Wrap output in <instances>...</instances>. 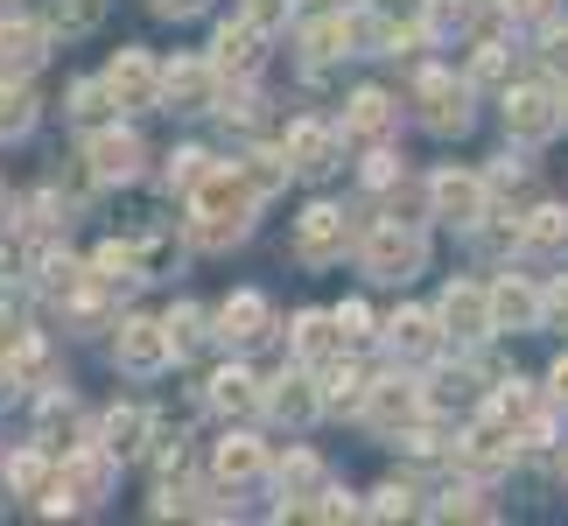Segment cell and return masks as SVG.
I'll return each instance as SVG.
<instances>
[{"instance_id": "cell-1", "label": "cell", "mask_w": 568, "mask_h": 526, "mask_svg": "<svg viewBox=\"0 0 568 526\" xmlns=\"http://www.w3.org/2000/svg\"><path fill=\"white\" fill-rule=\"evenodd\" d=\"M253 204H260L253 175L211 162V175L190 190V239H196V246H232V239H246Z\"/></svg>"}, {"instance_id": "cell-2", "label": "cell", "mask_w": 568, "mask_h": 526, "mask_svg": "<svg viewBox=\"0 0 568 526\" xmlns=\"http://www.w3.org/2000/svg\"><path fill=\"white\" fill-rule=\"evenodd\" d=\"M422 232L400 225V218H379L373 232H365V274H379V281H407L414 267H422Z\"/></svg>"}, {"instance_id": "cell-3", "label": "cell", "mask_w": 568, "mask_h": 526, "mask_svg": "<svg viewBox=\"0 0 568 526\" xmlns=\"http://www.w3.org/2000/svg\"><path fill=\"white\" fill-rule=\"evenodd\" d=\"M113 485H120V456L105 449V443H84V449L63 456V492H71L78 506H99V498H113Z\"/></svg>"}, {"instance_id": "cell-4", "label": "cell", "mask_w": 568, "mask_h": 526, "mask_svg": "<svg viewBox=\"0 0 568 526\" xmlns=\"http://www.w3.org/2000/svg\"><path fill=\"white\" fill-rule=\"evenodd\" d=\"M428 204L443 225H477L485 218V175H470V169H435L428 175Z\"/></svg>"}, {"instance_id": "cell-5", "label": "cell", "mask_w": 568, "mask_h": 526, "mask_svg": "<svg viewBox=\"0 0 568 526\" xmlns=\"http://www.w3.org/2000/svg\"><path fill=\"white\" fill-rule=\"evenodd\" d=\"M105 92H113L120 113H141V105H155V99H162V71H155V57H148V50H120V57H113V71H105Z\"/></svg>"}, {"instance_id": "cell-6", "label": "cell", "mask_w": 568, "mask_h": 526, "mask_svg": "<svg viewBox=\"0 0 568 526\" xmlns=\"http://www.w3.org/2000/svg\"><path fill=\"white\" fill-rule=\"evenodd\" d=\"M414 105H422V120L435 127V134H464V127H470L464 84H456L449 71H422V78H414Z\"/></svg>"}, {"instance_id": "cell-7", "label": "cell", "mask_w": 568, "mask_h": 526, "mask_svg": "<svg viewBox=\"0 0 568 526\" xmlns=\"http://www.w3.org/2000/svg\"><path fill=\"white\" fill-rule=\"evenodd\" d=\"M506 127H513L519 141H548L555 127H561L555 84H513V92H506Z\"/></svg>"}, {"instance_id": "cell-8", "label": "cell", "mask_w": 568, "mask_h": 526, "mask_svg": "<svg viewBox=\"0 0 568 526\" xmlns=\"http://www.w3.org/2000/svg\"><path fill=\"white\" fill-rule=\"evenodd\" d=\"M344 239H352V225H344L337 204H310L295 218V253L310 260V267H331V260L344 253Z\"/></svg>"}, {"instance_id": "cell-9", "label": "cell", "mask_w": 568, "mask_h": 526, "mask_svg": "<svg viewBox=\"0 0 568 526\" xmlns=\"http://www.w3.org/2000/svg\"><path fill=\"white\" fill-rule=\"evenodd\" d=\"M84 162H92L99 183H134V175H141V134H126V127H105V134L84 141Z\"/></svg>"}, {"instance_id": "cell-10", "label": "cell", "mask_w": 568, "mask_h": 526, "mask_svg": "<svg viewBox=\"0 0 568 526\" xmlns=\"http://www.w3.org/2000/svg\"><path fill=\"white\" fill-rule=\"evenodd\" d=\"M113 351H120V365H126V372H141V380L176 358V344H169V323H148V316L120 323V344H113Z\"/></svg>"}, {"instance_id": "cell-11", "label": "cell", "mask_w": 568, "mask_h": 526, "mask_svg": "<svg viewBox=\"0 0 568 526\" xmlns=\"http://www.w3.org/2000/svg\"><path fill=\"white\" fill-rule=\"evenodd\" d=\"M50 57V29L42 21H0V78H29L36 63Z\"/></svg>"}, {"instance_id": "cell-12", "label": "cell", "mask_w": 568, "mask_h": 526, "mask_svg": "<svg viewBox=\"0 0 568 526\" xmlns=\"http://www.w3.org/2000/svg\"><path fill=\"white\" fill-rule=\"evenodd\" d=\"M217 337L225 344H260V337H274V310H267V295H232L225 310H217Z\"/></svg>"}, {"instance_id": "cell-13", "label": "cell", "mask_w": 568, "mask_h": 526, "mask_svg": "<svg viewBox=\"0 0 568 526\" xmlns=\"http://www.w3.org/2000/svg\"><path fill=\"white\" fill-rule=\"evenodd\" d=\"M281 155H288L295 175H323V169H331V155H337V134L323 120H295L288 141H281Z\"/></svg>"}, {"instance_id": "cell-14", "label": "cell", "mask_w": 568, "mask_h": 526, "mask_svg": "<svg viewBox=\"0 0 568 526\" xmlns=\"http://www.w3.org/2000/svg\"><path fill=\"white\" fill-rule=\"evenodd\" d=\"M162 99H169V113H204V105H211V63L176 57L162 71Z\"/></svg>"}, {"instance_id": "cell-15", "label": "cell", "mask_w": 568, "mask_h": 526, "mask_svg": "<svg viewBox=\"0 0 568 526\" xmlns=\"http://www.w3.org/2000/svg\"><path fill=\"white\" fill-rule=\"evenodd\" d=\"M365 414H373L379 428H414L422 422V386L414 380H379L373 393H365Z\"/></svg>"}, {"instance_id": "cell-16", "label": "cell", "mask_w": 568, "mask_h": 526, "mask_svg": "<svg viewBox=\"0 0 568 526\" xmlns=\"http://www.w3.org/2000/svg\"><path fill=\"white\" fill-rule=\"evenodd\" d=\"M443 323L456 337H485L491 331V289H477V281H456L443 295Z\"/></svg>"}, {"instance_id": "cell-17", "label": "cell", "mask_w": 568, "mask_h": 526, "mask_svg": "<svg viewBox=\"0 0 568 526\" xmlns=\"http://www.w3.org/2000/svg\"><path fill=\"white\" fill-rule=\"evenodd\" d=\"M540 316H548V302H540L527 281H498L491 289V331H534Z\"/></svg>"}, {"instance_id": "cell-18", "label": "cell", "mask_w": 568, "mask_h": 526, "mask_svg": "<svg viewBox=\"0 0 568 526\" xmlns=\"http://www.w3.org/2000/svg\"><path fill=\"white\" fill-rule=\"evenodd\" d=\"M267 414H274V422H316V414H323V393L310 386V380H302V372H288V380H274L267 386Z\"/></svg>"}, {"instance_id": "cell-19", "label": "cell", "mask_w": 568, "mask_h": 526, "mask_svg": "<svg viewBox=\"0 0 568 526\" xmlns=\"http://www.w3.org/2000/svg\"><path fill=\"white\" fill-rule=\"evenodd\" d=\"M344 344H352V337H344V323H337V310H310V316L295 323V351H302V358H310V365H323V358H337Z\"/></svg>"}, {"instance_id": "cell-20", "label": "cell", "mask_w": 568, "mask_h": 526, "mask_svg": "<svg viewBox=\"0 0 568 526\" xmlns=\"http://www.w3.org/2000/svg\"><path fill=\"white\" fill-rule=\"evenodd\" d=\"M211 471H217V485H253V477L267 471V456H260L253 435H225L217 456H211Z\"/></svg>"}, {"instance_id": "cell-21", "label": "cell", "mask_w": 568, "mask_h": 526, "mask_svg": "<svg viewBox=\"0 0 568 526\" xmlns=\"http://www.w3.org/2000/svg\"><path fill=\"white\" fill-rule=\"evenodd\" d=\"M217 71H239V78H253V71H260V29H253L246 14L217 29Z\"/></svg>"}, {"instance_id": "cell-22", "label": "cell", "mask_w": 568, "mask_h": 526, "mask_svg": "<svg viewBox=\"0 0 568 526\" xmlns=\"http://www.w3.org/2000/svg\"><path fill=\"white\" fill-rule=\"evenodd\" d=\"M281 492H288V506H281V513H310L316 498H323V464H316L310 449H295L288 464H281Z\"/></svg>"}, {"instance_id": "cell-23", "label": "cell", "mask_w": 568, "mask_h": 526, "mask_svg": "<svg viewBox=\"0 0 568 526\" xmlns=\"http://www.w3.org/2000/svg\"><path fill=\"white\" fill-rule=\"evenodd\" d=\"M260 401H267V393H260V380H253L246 365H225V372L211 380V407H217V414H246V407H260Z\"/></svg>"}, {"instance_id": "cell-24", "label": "cell", "mask_w": 568, "mask_h": 526, "mask_svg": "<svg viewBox=\"0 0 568 526\" xmlns=\"http://www.w3.org/2000/svg\"><path fill=\"white\" fill-rule=\"evenodd\" d=\"M386 337H393V351H400V358H428V351L443 344V337H435V316H428V310H400V316L386 323Z\"/></svg>"}, {"instance_id": "cell-25", "label": "cell", "mask_w": 568, "mask_h": 526, "mask_svg": "<svg viewBox=\"0 0 568 526\" xmlns=\"http://www.w3.org/2000/svg\"><path fill=\"white\" fill-rule=\"evenodd\" d=\"M386 127H393V99L386 92H358L352 113H344V134H358V141H379Z\"/></svg>"}, {"instance_id": "cell-26", "label": "cell", "mask_w": 568, "mask_h": 526, "mask_svg": "<svg viewBox=\"0 0 568 526\" xmlns=\"http://www.w3.org/2000/svg\"><path fill=\"white\" fill-rule=\"evenodd\" d=\"M464 456H470V464H506V456H513V422H506V414L477 422L470 443H464Z\"/></svg>"}, {"instance_id": "cell-27", "label": "cell", "mask_w": 568, "mask_h": 526, "mask_svg": "<svg viewBox=\"0 0 568 526\" xmlns=\"http://www.w3.org/2000/svg\"><path fill=\"white\" fill-rule=\"evenodd\" d=\"M29 127H36V99H29V84H21V78H0V141L29 134Z\"/></svg>"}, {"instance_id": "cell-28", "label": "cell", "mask_w": 568, "mask_h": 526, "mask_svg": "<svg viewBox=\"0 0 568 526\" xmlns=\"http://www.w3.org/2000/svg\"><path fill=\"white\" fill-rule=\"evenodd\" d=\"M519 239H527L534 253H568V211H561V204H540Z\"/></svg>"}, {"instance_id": "cell-29", "label": "cell", "mask_w": 568, "mask_h": 526, "mask_svg": "<svg viewBox=\"0 0 568 526\" xmlns=\"http://www.w3.org/2000/svg\"><path fill=\"white\" fill-rule=\"evenodd\" d=\"M141 428H148L141 407H113V414H105V428H99V443L113 449V456H134L141 449Z\"/></svg>"}, {"instance_id": "cell-30", "label": "cell", "mask_w": 568, "mask_h": 526, "mask_svg": "<svg viewBox=\"0 0 568 526\" xmlns=\"http://www.w3.org/2000/svg\"><path fill=\"white\" fill-rule=\"evenodd\" d=\"M8 492L14 498H42V492H50V464H42V456H14V464H8Z\"/></svg>"}, {"instance_id": "cell-31", "label": "cell", "mask_w": 568, "mask_h": 526, "mask_svg": "<svg viewBox=\"0 0 568 526\" xmlns=\"http://www.w3.org/2000/svg\"><path fill=\"white\" fill-rule=\"evenodd\" d=\"M422 29H428V36L470 29V0H428V8H422Z\"/></svg>"}, {"instance_id": "cell-32", "label": "cell", "mask_w": 568, "mask_h": 526, "mask_svg": "<svg viewBox=\"0 0 568 526\" xmlns=\"http://www.w3.org/2000/svg\"><path fill=\"white\" fill-rule=\"evenodd\" d=\"M204 175H211V155H204V148H183V155L176 162H169V190H196V183H204Z\"/></svg>"}, {"instance_id": "cell-33", "label": "cell", "mask_w": 568, "mask_h": 526, "mask_svg": "<svg viewBox=\"0 0 568 526\" xmlns=\"http://www.w3.org/2000/svg\"><path fill=\"white\" fill-rule=\"evenodd\" d=\"M162 323H169V344H176V358H183V351H196V337H204V310H190V302H183V310H169Z\"/></svg>"}, {"instance_id": "cell-34", "label": "cell", "mask_w": 568, "mask_h": 526, "mask_svg": "<svg viewBox=\"0 0 568 526\" xmlns=\"http://www.w3.org/2000/svg\"><path fill=\"white\" fill-rule=\"evenodd\" d=\"M323 407H365V380L358 372H331V386H323Z\"/></svg>"}, {"instance_id": "cell-35", "label": "cell", "mask_w": 568, "mask_h": 526, "mask_svg": "<svg viewBox=\"0 0 568 526\" xmlns=\"http://www.w3.org/2000/svg\"><path fill=\"white\" fill-rule=\"evenodd\" d=\"M288 8H295V0H246V21H253L260 36H274L281 21H288Z\"/></svg>"}, {"instance_id": "cell-36", "label": "cell", "mask_w": 568, "mask_h": 526, "mask_svg": "<svg viewBox=\"0 0 568 526\" xmlns=\"http://www.w3.org/2000/svg\"><path fill=\"white\" fill-rule=\"evenodd\" d=\"M365 513H373V519H407V513H414V492L386 485V492H379V498H373V506H365Z\"/></svg>"}, {"instance_id": "cell-37", "label": "cell", "mask_w": 568, "mask_h": 526, "mask_svg": "<svg viewBox=\"0 0 568 526\" xmlns=\"http://www.w3.org/2000/svg\"><path fill=\"white\" fill-rule=\"evenodd\" d=\"M470 78H506V50H498V42H485V50H477V63H470Z\"/></svg>"}, {"instance_id": "cell-38", "label": "cell", "mask_w": 568, "mask_h": 526, "mask_svg": "<svg viewBox=\"0 0 568 526\" xmlns=\"http://www.w3.org/2000/svg\"><path fill=\"white\" fill-rule=\"evenodd\" d=\"M337 323H344V337H373V331H365V323H373V316H365V302H344Z\"/></svg>"}, {"instance_id": "cell-39", "label": "cell", "mask_w": 568, "mask_h": 526, "mask_svg": "<svg viewBox=\"0 0 568 526\" xmlns=\"http://www.w3.org/2000/svg\"><path fill=\"white\" fill-rule=\"evenodd\" d=\"M498 8H506L513 21H534V14H548V8H555V0H498Z\"/></svg>"}, {"instance_id": "cell-40", "label": "cell", "mask_w": 568, "mask_h": 526, "mask_svg": "<svg viewBox=\"0 0 568 526\" xmlns=\"http://www.w3.org/2000/svg\"><path fill=\"white\" fill-rule=\"evenodd\" d=\"M540 302H548V316H568V281H555V289L540 295Z\"/></svg>"}, {"instance_id": "cell-41", "label": "cell", "mask_w": 568, "mask_h": 526, "mask_svg": "<svg viewBox=\"0 0 568 526\" xmlns=\"http://www.w3.org/2000/svg\"><path fill=\"white\" fill-rule=\"evenodd\" d=\"M204 0H155V14H196Z\"/></svg>"}, {"instance_id": "cell-42", "label": "cell", "mask_w": 568, "mask_h": 526, "mask_svg": "<svg viewBox=\"0 0 568 526\" xmlns=\"http://www.w3.org/2000/svg\"><path fill=\"white\" fill-rule=\"evenodd\" d=\"M548 57H555V63H568V29H555V36H548Z\"/></svg>"}, {"instance_id": "cell-43", "label": "cell", "mask_w": 568, "mask_h": 526, "mask_svg": "<svg viewBox=\"0 0 568 526\" xmlns=\"http://www.w3.org/2000/svg\"><path fill=\"white\" fill-rule=\"evenodd\" d=\"M555 401H568V358L555 365Z\"/></svg>"}, {"instance_id": "cell-44", "label": "cell", "mask_w": 568, "mask_h": 526, "mask_svg": "<svg viewBox=\"0 0 568 526\" xmlns=\"http://www.w3.org/2000/svg\"><path fill=\"white\" fill-rule=\"evenodd\" d=\"M0 211H8V190H0Z\"/></svg>"}]
</instances>
